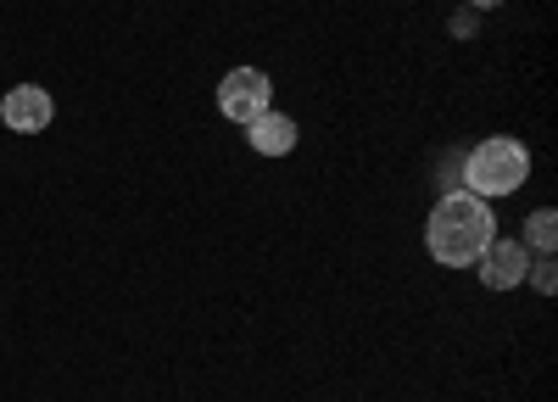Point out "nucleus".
I'll return each instance as SVG.
<instances>
[{
    "label": "nucleus",
    "mask_w": 558,
    "mask_h": 402,
    "mask_svg": "<svg viewBox=\"0 0 558 402\" xmlns=\"http://www.w3.org/2000/svg\"><path fill=\"white\" fill-rule=\"evenodd\" d=\"M492 241H497V218H492V207H486L481 196H470V191L441 196L436 212H430V223H425V246H430V257L447 263V268H470Z\"/></svg>",
    "instance_id": "nucleus-1"
},
{
    "label": "nucleus",
    "mask_w": 558,
    "mask_h": 402,
    "mask_svg": "<svg viewBox=\"0 0 558 402\" xmlns=\"http://www.w3.org/2000/svg\"><path fill=\"white\" fill-rule=\"evenodd\" d=\"M525 179H531V151L520 141H508V134L481 141L470 151V162H463V185H470V196H481V202L525 191Z\"/></svg>",
    "instance_id": "nucleus-2"
},
{
    "label": "nucleus",
    "mask_w": 558,
    "mask_h": 402,
    "mask_svg": "<svg viewBox=\"0 0 558 402\" xmlns=\"http://www.w3.org/2000/svg\"><path fill=\"white\" fill-rule=\"evenodd\" d=\"M268 101H274V78L263 68H229L218 84V112L235 123H252L257 112H268Z\"/></svg>",
    "instance_id": "nucleus-3"
},
{
    "label": "nucleus",
    "mask_w": 558,
    "mask_h": 402,
    "mask_svg": "<svg viewBox=\"0 0 558 402\" xmlns=\"http://www.w3.org/2000/svg\"><path fill=\"white\" fill-rule=\"evenodd\" d=\"M481 285L486 291H520L525 285V268H531V252H525V241H492L481 257Z\"/></svg>",
    "instance_id": "nucleus-4"
},
{
    "label": "nucleus",
    "mask_w": 558,
    "mask_h": 402,
    "mask_svg": "<svg viewBox=\"0 0 558 402\" xmlns=\"http://www.w3.org/2000/svg\"><path fill=\"white\" fill-rule=\"evenodd\" d=\"M51 118H57V101L45 96L39 84H17L12 96L0 101V123L17 129V134H39V129H51Z\"/></svg>",
    "instance_id": "nucleus-5"
},
{
    "label": "nucleus",
    "mask_w": 558,
    "mask_h": 402,
    "mask_svg": "<svg viewBox=\"0 0 558 402\" xmlns=\"http://www.w3.org/2000/svg\"><path fill=\"white\" fill-rule=\"evenodd\" d=\"M246 141H252L257 157H291L296 151V123L286 112H257L246 123Z\"/></svg>",
    "instance_id": "nucleus-6"
},
{
    "label": "nucleus",
    "mask_w": 558,
    "mask_h": 402,
    "mask_svg": "<svg viewBox=\"0 0 558 402\" xmlns=\"http://www.w3.org/2000/svg\"><path fill=\"white\" fill-rule=\"evenodd\" d=\"M525 252H536V257H553L558 252V212L553 207H542V212L525 218Z\"/></svg>",
    "instance_id": "nucleus-7"
},
{
    "label": "nucleus",
    "mask_w": 558,
    "mask_h": 402,
    "mask_svg": "<svg viewBox=\"0 0 558 402\" xmlns=\"http://www.w3.org/2000/svg\"><path fill=\"white\" fill-rule=\"evenodd\" d=\"M525 280H531V291H542V296H553V291H558V263H553V257H542V263H531V268H525Z\"/></svg>",
    "instance_id": "nucleus-8"
},
{
    "label": "nucleus",
    "mask_w": 558,
    "mask_h": 402,
    "mask_svg": "<svg viewBox=\"0 0 558 402\" xmlns=\"http://www.w3.org/2000/svg\"><path fill=\"white\" fill-rule=\"evenodd\" d=\"M470 7H481V12H492V7H502V0H470Z\"/></svg>",
    "instance_id": "nucleus-9"
}]
</instances>
